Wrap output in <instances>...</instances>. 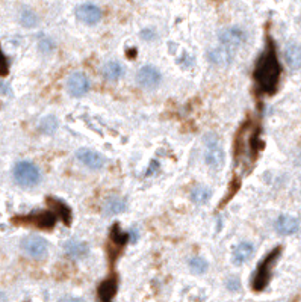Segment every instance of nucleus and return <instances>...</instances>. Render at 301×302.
Segmentation results:
<instances>
[{"mask_svg":"<svg viewBox=\"0 0 301 302\" xmlns=\"http://www.w3.org/2000/svg\"><path fill=\"white\" fill-rule=\"evenodd\" d=\"M280 74H282V67L277 59L274 41L271 40V36H267L265 50H263V53L257 59L253 71V79L256 82L257 91L265 95L276 94L279 88Z\"/></svg>","mask_w":301,"mask_h":302,"instance_id":"obj_1","label":"nucleus"},{"mask_svg":"<svg viewBox=\"0 0 301 302\" xmlns=\"http://www.w3.org/2000/svg\"><path fill=\"white\" fill-rule=\"evenodd\" d=\"M262 148L263 142L260 141V129L257 126L254 127L251 121H247L236 133V148H235L236 162H239L244 154H247L251 160H256Z\"/></svg>","mask_w":301,"mask_h":302,"instance_id":"obj_2","label":"nucleus"},{"mask_svg":"<svg viewBox=\"0 0 301 302\" xmlns=\"http://www.w3.org/2000/svg\"><path fill=\"white\" fill-rule=\"evenodd\" d=\"M280 254H282V246H277L259 263V266L251 280V287L254 292H262L267 289V286L270 284L271 275H273V268H274L276 261L279 260Z\"/></svg>","mask_w":301,"mask_h":302,"instance_id":"obj_3","label":"nucleus"},{"mask_svg":"<svg viewBox=\"0 0 301 302\" xmlns=\"http://www.w3.org/2000/svg\"><path fill=\"white\" fill-rule=\"evenodd\" d=\"M12 222L18 224V225H32L40 230H52L56 224V215L49 210L36 212V213H30L26 216H15L12 219Z\"/></svg>","mask_w":301,"mask_h":302,"instance_id":"obj_4","label":"nucleus"},{"mask_svg":"<svg viewBox=\"0 0 301 302\" xmlns=\"http://www.w3.org/2000/svg\"><path fill=\"white\" fill-rule=\"evenodd\" d=\"M204 144H206V151H204L206 163L213 171L222 169L224 162H225V154H224V150H222L218 138L215 135H207L204 138Z\"/></svg>","mask_w":301,"mask_h":302,"instance_id":"obj_5","label":"nucleus"},{"mask_svg":"<svg viewBox=\"0 0 301 302\" xmlns=\"http://www.w3.org/2000/svg\"><path fill=\"white\" fill-rule=\"evenodd\" d=\"M14 178L20 186L32 187L40 183L41 174L32 162H18L14 168Z\"/></svg>","mask_w":301,"mask_h":302,"instance_id":"obj_6","label":"nucleus"},{"mask_svg":"<svg viewBox=\"0 0 301 302\" xmlns=\"http://www.w3.org/2000/svg\"><path fill=\"white\" fill-rule=\"evenodd\" d=\"M67 91L71 97H82L85 95L88 91H90V80L88 77L81 73V71H76L70 74L68 77V82H67Z\"/></svg>","mask_w":301,"mask_h":302,"instance_id":"obj_7","label":"nucleus"},{"mask_svg":"<svg viewBox=\"0 0 301 302\" xmlns=\"http://www.w3.org/2000/svg\"><path fill=\"white\" fill-rule=\"evenodd\" d=\"M23 251L33 257V258H43L47 254V242L40 236H27L21 242Z\"/></svg>","mask_w":301,"mask_h":302,"instance_id":"obj_8","label":"nucleus"},{"mask_svg":"<svg viewBox=\"0 0 301 302\" xmlns=\"http://www.w3.org/2000/svg\"><path fill=\"white\" fill-rule=\"evenodd\" d=\"M219 41H221V46L236 52V49L245 41V33L239 27H227V29L221 30Z\"/></svg>","mask_w":301,"mask_h":302,"instance_id":"obj_9","label":"nucleus"},{"mask_svg":"<svg viewBox=\"0 0 301 302\" xmlns=\"http://www.w3.org/2000/svg\"><path fill=\"white\" fill-rule=\"evenodd\" d=\"M161 80H162L161 73L152 65H145V67L139 68V71L136 74V82L142 88H155L161 83Z\"/></svg>","mask_w":301,"mask_h":302,"instance_id":"obj_10","label":"nucleus"},{"mask_svg":"<svg viewBox=\"0 0 301 302\" xmlns=\"http://www.w3.org/2000/svg\"><path fill=\"white\" fill-rule=\"evenodd\" d=\"M76 159L85 165L87 168L90 169H101L104 166V157L101 154H99L97 151H93V150H88V148H81L76 151Z\"/></svg>","mask_w":301,"mask_h":302,"instance_id":"obj_11","label":"nucleus"},{"mask_svg":"<svg viewBox=\"0 0 301 302\" xmlns=\"http://www.w3.org/2000/svg\"><path fill=\"white\" fill-rule=\"evenodd\" d=\"M76 17L85 23V24H97L101 18H103V12L99 6L96 5H91V3H85V5H81L78 9H76Z\"/></svg>","mask_w":301,"mask_h":302,"instance_id":"obj_12","label":"nucleus"},{"mask_svg":"<svg viewBox=\"0 0 301 302\" xmlns=\"http://www.w3.org/2000/svg\"><path fill=\"white\" fill-rule=\"evenodd\" d=\"M298 219L294 218V216H289V215H280L277 219H276V224H274V228L279 234L282 236H291L294 233L298 231Z\"/></svg>","mask_w":301,"mask_h":302,"instance_id":"obj_13","label":"nucleus"},{"mask_svg":"<svg viewBox=\"0 0 301 302\" xmlns=\"http://www.w3.org/2000/svg\"><path fill=\"white\" fill-rule=\"evenodd\" d=\"M117 290H118V278L117 275H110L109 278H106L104 281L100 283L99 289H97V295H99V299L100 301H112L114 296L117 295Z\"/></svg>","mask_w":301,"mask_h":302,"instance_id":"obj_14","label":"nucleus"},{"mask_svg":"<svg viewBox=\"0 0 301 302\" xmlns=\"http://www.w3.org/2000/svg\"><path fill=\"white\" fill-rule=\"evenodd\" d=\"M64 251H65V254H67V257L78 260V258L85 257L90 249H88V245H87L85 242H81V240H76V239H71V240L65 242Z\"/></svg>","mask_w":301,"mask_h":302,"instance_id":"obj_15","label":"nucleus"},{"mask_svg":"<svg viewBox=\"0 0 301 302\" xmlns=\"http://www.w3.org/2000/svg\"><path fill=\"white\" fill-rule=\"evenodd\" d=\"M285 61L291 70L301 68V46L297 43H289L285 49Z\"/></svg>","mask_w":301,"mask_h":302,"instance_id":"obj_16","label":"nucleus"},{"mask_svg":"<svg viewBox=\"0 0 301 302\" xmlns=\"http://www.w3.org/2000/svg\"><path fill=\"white\" fill-rule=\"evenodd\" d=\"M101 74L103 77L109 82H117L123 77L124 74V68L120 62L117 61H109L107 64H104V67L101 68Z\"/></svg>","mask_w":301,"mask_h":302,"instance_id":"obj_17","label":"nucleus"},{"mask_svg":"<svg viewBox=\"0 0 301 302\" xmlns=\"http://www.w3.org/2000/svg\"><path fill=\"white\" fill-rule=\"evenodd\" d=\"M233 58H235V50L227 49L224 46H219L218 49L209 52V59L216 65H227L233 61Z\"/></svg>","mask_w":301,"mask_h":302,"instance_id":"obj_18","label":"nucleus"},{"mask_svg":"<svg viewBox=\"0 0 301 302\" xmlns=\"http://www.w3.org/2000/svg\"><path fill=\"white\" fill-rule=\"evenodd\" d=\"M253 252H254V248L251 243H248V242L239 243L233 251V263L238 264V266H241V264L247 263L251 258Z\"/></svg>","mask_w":301,"mask_h":302,"instance_id":"obj_19","label":"nucleus"},{"mask_svg":"<svg viewBox=\"0 0 301 302\" xmlns=\"http://www.w3.org/2000/svg\"><path fill=\"white\" fill-rule=\"evenodd\" d=\"M47 204L56 212V216H59L65 225L71 224V210L65 203H62L61 200H56V198H47Z\"/></svg>","mask_w":301,"mask_h":302,"instance_id":"obj_20","label":"nucleus"},{"mask_svg":"<svg viewBox=\"0 0 301 302\" xmlns=\"http://www.w3.org/2000/svg\"><path fill=\"white\" fill-rule=\"evenodd\" d=\"M124 210H126V201L121 200V198H118V197L107 198L106 203H104V213L109 215V216L123 213Z\"/></svg>","mask_w":301,"mask_h":302,"instance_id":"obj_21","label":"nucleus"},{"mask_svg":"<svg viewBox=\"0 0 301 302\" xmlns=\"http://www.w3.org/2000/svg\"><path fill=\"white\" fill-rule=\"evenodd\" d=\"M210 195H212V192H210L209 187L197 186L193 189V192H191V201L197 206H203L210 200Z\"/></svg>","mask_w":301,"mask_h":302,"instance_id":"obj_22","label":"nucleus"},{"mask_svg":"<svg viewBox=\"0 0 301 302\" xmlns=\"http://www.w3.org/2000/svg\"><path fill=\"white\" fill-rule=\"evenodd\" d=\"M129 240H130L129 233H123L120 230V225L118 224H115L114 226H112V230H110V242L114 243L115 246L117 245L118 246H124Z\"/></svg>","mask_w":301,"mask_h":302,"instance_id":"obj_23","label":"nucleus"},{"mask_svg":"<svg viewBox=\"0 0 301 302\" xmlns=\"http://www.w3.org/2000/svg\"><path fill=\"white\" fill-rule=\"evenodd\" d=\"M188 264H190L191 272H193V274H197V275L204 274V272L207 271V268H209V263H207L203 257H193Z\"/></svg>","mask_w":301,"mask_h":302,"instance_id":"obj_24","label":"nucleus"},{"mask_svg":"<svg viewBox=\"0 0 301 302\" xmlns=\"http://www.w3.org/2000/svg\"><path fill=\"white\" fill-rule=\"evenodd\" d=\"M20 23L24 27H35L36 24H38V17H36V14L32 9L24 8L20 14Z\"/></svg>","mask_w":301,"mask_h":302,"instance_id":"obj_25","label":"nucleus"},{"mask_svg":"<svg viewBox=\"0 0 301 302\" xmlns=\"http://www.w3.org/2000/svg\"><path fill=\"white\" fill-rule=\"evenodd\" d=\"M56 127H58V120H56L53 115L44 117V118L41 120V123H40V129H41V132H44L46 135L55 133Z\"/></svg>","mask_w":301,"mask_h":302,"instance_id":"obj_26","label":"nucleus"},{"mask_svg":"<svg viewBox=\"0 0 301 302\" xmlns=\"http://www.w3.org/2000/svg\"><path fill=\"white\" fill-rule=\"evenodd\" d=\"M9 74V61L5 56L2 47H0V77H5Z\"/></svg>","mask_w":301,"mask_h":302,"instance_id":"obj_27","label":"nucleus"},{"mask_svg":"<svg viewBox=\"0 0 301 302\" xmlns=\"http://www.w3.org/2000/svg\"><path fill=\"white\" fill-rule=\"evenodd\" d=\"M239 187H241V178H239V177H235V178L232 180V183H230V191H229V194H227V198L222 201V204L227 203L229 200H232V198L235 197V194L239 191Z\"/></svg>","mask_w":301,"mask_h":302,"instance_id":"obj_28","label":"nucleus"},{"mask_svg":"<svg viewBox=\"0 0 301 302\" xmlns=\"http://www.w3.org/2000/svg\"><path fill=\"white\" fill-rule=\"evenodd\" d=\"M40 49L43 52H50L53 49V41L50 40V38H41V40H40Z\"/></svg>","mask_w":301,"mask_h":302,"instance_id":"obj_29","label":"nucleus"},{"mask_svg":"<svg viewBox=\"0 0 301 302\" xmlns=\"http://www.w3.org/2000/svg\"><path fill=\"white\" fill-rule=\"evenodd\" d=\"M227 289L230 290V292H236V290H239V287H241V283H239V280L238 278H235V277H232V278H229L227 280Z\"/></svg>","mask_w":301,"mask_h":302,"instance_id":"obj_30","label":"nucleus"},{"mask_svg":"<svg viewBox=\"0 0 301 302\" xmlns=\"http://www.w3.org/2000/svg\"><path fill=\"white\" fill-rule=\"evenodd\" d=\"M300 163H301V153H300Z\"/></svg>","mask_w":301,"mask_h":302,"instance_id":"obj_31","label":"nucleus"}]
</instances>
